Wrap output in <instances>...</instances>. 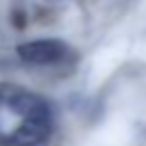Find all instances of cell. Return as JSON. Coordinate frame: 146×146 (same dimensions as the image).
<instances>
[{
	"label": "cell",
	"instance_id": "6da1fadb",
	"mask_svg": "<svg viewBox=\"0 0 146 146\" xmlns=\"http://www.w3.org/2000/svg\"><path fill=\"white\" fill-rule=\"evenodd\" d=\"M52 135L50 105L21 87H0V146H46Z\"/></svg>",
	"mask_w": 146,
	"mask_h": 146
},
{
	"label": "cell",
	"instance_id": "7a4b0ae2",
	"mask_svg": "<svg viewBox=\"0 0 146 146\" xmlns=\"http://www.w3.org/2000/svg\"><path fill=\"white\" fill-rule=\"evenodd\" d=\"M16 52L27 64L46 66V64H57V62L66 59L68 52H71V48L64 41H59V39H36V41L21 43L16 48Z\"/></svg>",
	"mask_w": 146,
	"mask_h": 146
}]
</instances>
